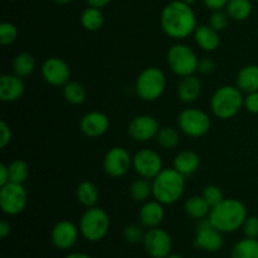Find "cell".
Here are the masks:
<instances>
[{
  "label": "cell",
  "instance_id": "cell-37",
  "mask_svg": "<svg viewBox=\"0 0 258 258\" xmlns=\"http://www.w3.org/2000/svg\"><path fill=\"white\" fill-rule=\"evenodd\" d=\"M123 237H125L126 241L128 243H140V242H144V237H145V233H144L143 228L138 224H130V226L126 227L123 229Z\"/></svg>",
  "mask_w": 258,
  "mask_h": 258
},
{
  "label": "cell",
  "instance_id": "cell-35",
  "mask_svg": "<svg viewBox=\"0 0 258 258\" xmlns=\"http://www.w3.org/2000/svg\"><path fill=\"white\" fill-rule=\"evenodd\" d=\"M18 28L13 23L4 22L0 24V43L3 45H10L18 39Z\"/></svg>",
  "mask_w": 258,
  "mask_h": 258
},
{
  "label": "cell",
  "instance_id": "cell-39",
  "mask_svg": "<svg viewBox=\"0 0 258 258\" xmlns=\"http://www.w3.org/2000/svg\"><path fill=\"white\" fill-rule=\"evenodd\" d=\"M244 108L249 113L258 115V91L256 92L247 93L244 96Z\"/></svg>",
  "mask_w": 258,
  "mask_h": 258
},
{
  "label": "cell",
  "instance_id": "cell-9",
  "mask_svg": "<svg viewBox=\"0 0 258 258\" xmlns=\"http://www.w3.org/2000/svg\"><path fill=\"white\" fill-rule=\"evenodd\" d=\"M28 196L23 184L8 183L0 186V207L8 216H18L25 209Z\"/></svg>",
  "mask_w": 258,
  "mask_h": 258
},
{
  "label": "cell",
  "instance_id": "cell-8",
  "mask_svg": "<svg viewBox=\"0 0 258 258\" xmlns=\"http://www.w3.org/2000/svg\"><path fill=\"white\" fill-rule=\"evenodd\" d=\"M212 120L207 112L197 107H189L178 116V128L189 138H203L211 130Z\"/></svg>",
  "mask_w": 258,
  "mask_h": 258
},
{
  "label": "cell",
  "instance_id": "cell-31",
  "mask_svg": "<svg viewBox=\"0 0 258 258\" xmlns=\"http://www.w3.org/2000/svg\"><path fill=\"white\" fill-rule=\"evenodd\" d=\"M86 96H87V93H86L85 87L80 82L70 81L63 86V97L71 105H82L86 101Z\"/></svg>",
  "mask_w": 258,
  "mask_h": 258
},
{
  "label": "cell",
  "instance_id": "cell-41",
  "mask_svg": "<svg viewBox=\"0 0 258 258\" xmlns=\"http://www.w3.org/2000/svg\"><path fill=\"white\" fill-rule=\"evenodd\" d=\"M216 71V62L212 58L204 57L198 62V72L202 75H211Z\"/></svg>",
  "mask_w": 258,
  "mask_h": 258
},
{
  "label": "cell",
  "instance_id": "cell-42",
  "mask_svg": "<svg viewBox=\"0 0 258 258\" xmlns=\"http://www.w3.org/2000/svg\"><path fill=\"white\" fill-rule=\"evenodd\" d=\"M203 3L209 10L214 12V10L226 9V7H227V4L229 3V0H203Z\"/></svg>",
  "mask_w": 258,
  "mask_h": 258
},
{
  "label": "cell",
  "instance_id": "cell-34",
  "mask_svg": "<svg viewBox=\"0 0 258 258\" xmlns=\"http://www.w3.org/2000/svg\"><path fill=\"white\" fill-rule=\"evenodd\" d=\"M229 20H231V18L227 14V12H224V10H214L209 15L208 24L213 29H216L217 32H223V30L228 28Z\"/></svg>",
  "mask_w": 258,
  "mask_h": 258
},
{
  "label": "cell",
  "instance_id": "cell-44",
  "mask_svg": "<svg viewBox=\"0 0 258 258\" xmlns=\"http://www.w3.org/2000/svg\"><path fill=\"white\" fill-rule=\"evenodd\" d=\"M10 231H12V226H10V223L8 221H5V219H3V221L0 222V238L2 239L7 238V237L10 234Z\"/></svg>",
  "mask_w": 258,
  "mask_h": 258
},
{
  "label": "cell",
  "instance_id": "cell-21",
  "mask_svg": "<svg viewBox=\"0 0 258 258\" xmlns=\"http://www.w3.org/2000/svg\"><path fill=\"white\" fill-rule=\"evenodd\" d=\"M194 40L201 49L206 52H214L221 44V37L219 32L211 27L209 24L198 25L193 33Z\"/></svg>",
  "mask_w": 258,
  "mask_h": 258
},
{
  "label": "cell",
  "instance_id": "cell-25",
  "mask_svg": "<svg viewBox=\"0 0 258 258\" xmlns=\"http://www.w3.org/2000/svg\"><path fill=\"white\" fill-rule=\"evenodd\" d=\"M76 198L80 204H82L86 208H91L97 204L98 198H100V191L96 184L92 181L85 180L77 186L76 189Z\"/></svg>",
  "mask_w": 258,
  "mask_h": 258
},
{
  "label": "cell",
  "instance_id": "cell-19",
  "mask_svg": "<svg viewBox=\"0 0 258 258\" xmlns=\"http://www.w3.org/2000/svg\"><path fill=\"white\" fill-rule=\"evenodd\" d=\"M165 217V209L164 204L156 199L148 201L141 206L139 211V219L140 223L146 228H155L161 224Z\"/></svg>",
  "mask_w": 258,
  "mask_h": 258
},
{
  "label": "cell",
  "instance_id": "cell-15",
  "mask_svg": "<svg viewBox=\"0 0 258 258\" xmlns=\"http://www.w3.org/2000/svg\"><path fill=\"white\" fill-rule=\"evenodd\" d=\"M144 247L150 257L166 258L171 252V238L164 229L149 228L144 237Z\"/></svg>",
  "mask_w": 258,
  "mask_h": 258
},
{
  "label": "cell",
  "instance_id": "cell-13",
  "mask_svg": "<svg viewBox=\"0 0 258 258\" xmlns=\"http://www.w3.org/2000/svg\"><path fill=\"white\" fill-rule=\"evenodd\" d=\"M194 246L199 249L208 252H217L223 246V236L208 218L201 219L197 226V236L194 239Z\"/></svg>",
  "mask_w": 258,
  "mask_h": 258
},
{
  "label": "cell",
  "instance_id": "cell-36",
  "mask_svg": "<svg viewBox=\"0 0 258 258\" xmlns=\"http://www.w3.org/2000/svg\"><path fill=\"white\" fill-rule=\"evenodd\" d=\"M202 196L204 197V199L208 202V204L212 208H213L214 206H217V204L221 203L224 199L223 191H222V189L217 185H207L206 188L203 189Z\"/></svg>",
  "mask_w": 258,
  "mask_h": 258
},
{
  "label": "cell",
  "instance_id": "cell-26",
  "mask_svg": "<svg viewBox=\"0 0 258 258\" xmlns=\"http://www.w3.org/2000/svg\"><path fill=\"white\" fill-rule=\"evenodd\" d=\"M227 14L234 22H243L251 17L253 12L252 0H229L226 7Z\"/></svg>",
  "mask_w": 258,
  "mask_h": 258
},
{
  "label": "cell",
  "instance_id": "cell-46",
  "mask_svg": "<svg viewBox=\"0 0 258 258\" xmlns=\"http://www.w3.org/2000/svg\"><path fill=\"white\" fill-rule=\"evenodd\" d=\"M64 258H92V257L87 256V254L85 253H72V254H68V256Z\"/></svg>",
  "mask_w": 258,
  "mask_h": 258
},
{
  "label": "cell",
  "instance_id": "cell-29",
  "mask_svg": "<svg viewBox=\"0 0 258 258\" xmlns=\"http://www.w3.org/2000/svg\"><path fill=\"white\" fill-rule=\"evenodd\" d=\"M35 70V59L30 53H19L13 60V71L17 76L27 78L33 75Z\"/></svg>",
  "mask_w": 258,
  "mask_h": 258
},
{
  "label": "cell",
  "instance_id": "cell-30",
  "mask_svg": "<svg viewBox=\"0 0 258 258\" xmlns=\"http://www.w3.org/2000/svg\"><path fill=\"white\" fill-rule=\"evenodd\" d=\"M232 258H258V239L248 238L237 242L232 249Z\"/></svg>",
  "mask_w": 258,
  "mask_h": 258
},
{
  "label": "cell",
  "instance_id": "cell-27",
  "mask_svg": "<svg viewBox=\"0 0 258 258\" xmlns=\"http://www.w3.org/2000/svg\"><path fill=\"white\" fill-rule=\"evenodd\" d=\"M81 24L85 28L86 30H90V32H96V30H100L103 27V23H105V15H103L102 9H98V8H92L88 7L81 14Z\"/></svg>",
  "mask_w": 258,
  "mask_h": 258
},
{
  "label": "cell",
  "instance_id": "cell-23",
  "mask_svg": "<svg viewBox=\"0 0 258 258\" xmlns=\"http://www.w3.org/2000/svg\"><path fill=\"white\" fill-rule=\"evenodd\" d=\"M237 87L243 93H251L258 91V66L247 64L239 70L237 75Z\"/></svg>",
  "mask_w": 258,
  "mask_h": 258
},
{
  "label": "cell",
  "instance_id": "cell-28",
  "mask_svg": "<svg viewBox=\"0 0 258 258\" xmlns=\"http://www.w3.org/2000/svg\"><path fill=\"white\" fill-rule=\"evenodd\" d=\"M128 191L134 201L145 203L150 199V197H153V183L149 179L139 178L131 183Z\"/></svg>",
  "mask_w": 258,
  "mask_h": 258
},
{
  "label": "cell",
  "instance_id": "cell-47",
  "mask_svg": "<svg viewBox=\"0 0 258 258\" xmlns=\"http://www.w3.org/2000/svg\"><path fill=\"white\" fill-rule=\"evenodd\" d=\"M54 2L59 5H66V4H70V3H72L73 0H54Z\"/></svg>",
  "mask_w": 258,
  "mask_h": 258
},
{
  "label": "cell",
  "instance_id": "cell-49",
  "mask_svg": "<svg viewBox=\"0 0 258 258\" xmlns=\"http://www.w3.org/2000/svg\"><path fill=\"white\" fill-rule=\"evenodd\" d=\"M166 258H181L180 256H176V254H169Z\"/></svg>",
  "mask_w": 258,
  "mask_h": 258
},
{
  "label": "cell",
  "instance_id": "cell-40",
  "mask_svg": "<svg viewBox=\"0 0 258 258\" xmlns=\"http://www.w3.org/2000/svg\"><path fill=\"white\" fill-rule=\"evenodd\" d=\"M12 128H10V126L3 120L2 122H0V148H7L10 144V141H12Z\"/></svg>",
  "mask_w": 258,
  "mask_h": 258
},
{
  "label": "cell",
  "instance_id": "cell-16",
  "mask_svg": "<svg viewBox=\"0 0 258 258\" xmlns=\"http://www.w3.org/2000/svg\"><path fill=\"white\" fill-rule=\"evenodd\" d=\"M110 128V118L101 111L87 112L80 121V130L85 136L91 139L105 135Z\"/></svg>",
  "mask_w": 258,
  "mask_h": 258
},
{
  "label": "cell",
  "instance_id": "cell-11",
  "mask_svg": "<svg viewBox=\"0 0 258 258\" xmlns=\"http://www.w3.org/2000/svg\"><path fill=\"white\" fill-rule=\"evenodd\" d=\"M133 166V156L127 149L115 146L106 153L103 158V170L111 178H120L127 174Z\"/></svg>",
  "mask_w": 258,
  "mask_h": 258
},
{
  "label": "cell",
  "instance_id": "cell-20",
  "mask_svg": "<svg viewBox=\"0 0 258 258\" xmlns=\"http://www.w3.org/2000/svg\"><path fill=\"white\" fill-rule=\"evenodd\" d=\"M202 85L201 78L196 75L186 76L183 77L178 83L176 87V96L183 103H193L201 97L202 95Z\"/></svg>",
  "mask_w": 258,
  "mask_h": 258
},
{
  "label": "cell",
  "instance_id": "cell-22",
  "mask_svg": "<svg viewBox=\"0 0 258 258\" xmlns=\"http://www.w3.org/2000/svg\"><path fill=\"white\" fill-rule=\"evenodd\" d=\"M201 165V158L197 153L191 150H183L176 154L173 161V168L183 174L184 176H189L196 173Z\"/></svg>",
  "mask_w": 258,
  "mask_h": 258
},
{
  "label": "cell",
  "instance_id": "cell-12",
  "mask_svg": "<svg viewBox=\"0 0 258 258\" xmlns=\"http://www.w3.org/2000/svg\"><path fill=\"white\" fill-rule=\"evenodd\" d=\"M160 125L159 121L151 115H139L130 121L127 134L136 143H148L156 139Z\"/></svg>",
  "mask_w": 258,
  "mask_h": 258
},
{
  "label": "cell",
  "instance_id": "cell-48",
  "mask_svg": "<svg viewBox=\"0 0 258 258\" xmlns=\"http://www.w3.org/2000/svg\"><path fill=\"white\" fill-rule=\"evenodd\" d=\"M181 2L185 3V4H188V5H193V4H196L197 0H181Z\"/></svg>",
  "mask_w": 258,
  "mask_h": 258
},
{
  "label": "cell",
  "instance_id": "cell-43",
  "mask_svg": "<svg viewBox=\"0 0 258 258\" xmlns=\"http://www.w3.org/2000/svg\"><path fill=\"white\" fill-rule=\"evenodd\" d=\"M10 183V173H9V166L2 164L0 165V186L5 185V184Z\"/></svg>",
  "mask_w": 258,
  "mask_h": 258
},
{
  "label": "cell",
  "instance_id": "cell-38",
  "mask_svg": "<svg viewBox=\"0 0 258 258\" xmlns=\"http://www.w3.org/2000/svg\"><path fill=\"white\" fill-rule=\"evenodd\" d=\"M242 229H243V233L246 237L258 239V217H247Z\"/></svg>",
  "mask_w": 258,
  "mask_h": 258
},
{
  "label": "cell",
  "instance_id": "cell-17",
  "mask_svg": "<svg viewBox=\"0 0 258 258\" xmlns=\"http://www.w3.org/2000/svg\"><path fill=\"white\" fill-rule=\"evenodd\" d=\"M52 242L57 248L68 249L75 246L78 238V228L70 221H60L53 227Z\"/></svg>",
  "mask_w": 258,
  "mask_h": 258
},
{
  "label": "cell",
  "instance_id": "cell-33",
  "mask_svg": "<svg viewBox=\"0 0 258 258\" xmlns=\"http://www.w3.org/2000/svg\"><path fill=\"white\" fill-rule=\"evenodd\" d=\"M10 181L12 183L24 184L29 176V166L22 159H15L9 164Z\"/></svg>",
  "mask_w": 258,
  "mask_h": 258
},
{
  "label": "cell",
  "instance_id": "cell-3",
  "mask_svg": "<svg viewBox=\"0 0 258 258\" xmlns=\"http://www.w3.org/2000/svg\"><path fill=\"white\" fill-rule=\"evenodd\" d=\"M151 183L154 199L164 206L176 203L185 190V176L174 168H164Z\"/></svg>",
  "mask_w": 258,
  "mask_h": 258
},
{
  "label": "cell",
  "instance_id": "cell-5",
  "mask_svg": "<svg viewBox=\"0 0 258 258\" xmlns=\"http://www.w3.org/2000/svg\"><path fill=\"white\" fill-rule=\"evenodd\" d=\"M166 76L159 67H146L139 73L135 82V92L140 100L153 102L164 95Z\"/></svg>",
  "mask_w": 258,
  "mask_h": 258
},
{
  "label": "cell",
  "instance_id": "cell-45",
  "mask_svg": "<svg viewBox=\"0 0 258 258\" xmlns=\"http://www.w3.org/2000/svg\"><path fill=\"white\" fill-rule=\"evenodd\" d=\"M112 0H86L88 7L92 8H98V9H102V8L107 7L108 4H111Z\"/></svg>",
  "mask_w": 258,
  "mask_h": 258
},
{
  "label": "cell",
  "instance_id": "cell-6",
  "mask_svg": "<svg viewBox=\"0 0 258 258\" xmlns=\"http://www.w3.org/2000/svg\"><path fill=\"white\" fill-rule=\"evenodd\" d=\"M166 62L171 72L181 78L198 72V55L184 43H176L169 48L166 53Z\"/></svg>",
  "mask_w": 258,
  "mask_h": 258
},
{
  "label": "cell",
  "instance_id": "cell-1",
  "mask_svg": "<svg viewBox=\"0 0 258 258\" xmlns=\"http://www.w3.org/2000/svg\"><path fill=\"white\" fill-rule=\"evenodd\" d=\"M160 24L164 33L176 40L188 38L198 27L191 5L181 0H173L164 7L160 14Z\"/></svg>",
  "mask_w": 258,
  "mask_h": 258
},
{
  "label": "cell",
  "instance_id": "cell-2",
  "mask_svg": "<svg viewBox=\"0 0 258 258\" xmlns=\"http://www.w3.org/2000/svg\"><path fill=\"white\" fill-rule=\"evenodd\" d=\"M247 217V208L241 201L224 198L211 209L208 219L222 233H232L243 227Z\"/></svg>",
  "mask_w": 258,
  "mask_h": 258
},
{
  "label": "cell",
  "instance_id": "cell-7",
  "mask_svg": "<svg viewBox=\"0 0 258 258\" xmlns=\"http://www.w3.org/2000/svg\"><path fill=\"white\" fill-rule=\"evenodd\" d=\"M110 229V218L105 209L91 207L83 212L80 219V232L87 241L98 242Z\"/></svg>",
  "mask_w": 258,
  "mask_h": 258
},
{
  "label": "cell",
  "instance_id": "cell-14",
  "mask_svg": "<svg viewBox=\"0 0 258 258\" xmlns=\"http://www.w3.org/2000/svg\"><path fill=\"white\" fill-rule=\"evenodd\" d=\"M42 76L48 85L63 87L71 81V68L62 58L50 57L43 62Z\"/></svg>",
  "mask_w": 258,
  "mask_h": 258
},
{
  "label": "cell",
  "instance_id": "cell-24",
  "mask_svg": "<svg viewBox=\"0 0 258 258\" xmlns=\"http://www.w3.org/2000/svg\"><path fill=\"white\" fill-rule=\"evenodd\" d=\"M184 209L190 218L201 221V219L208 218L212 207L209 206L203 196H193L186 199L184 203Z\"/></svg>",
  "mask_w": 258,
  "mask_h": 258
},
{
  "label": "cell",
  "instance_id": "cell-10",
  "mask_svg": "<svg viewBox=\"0 0 258 258\" xmlns=\"http://www.w3.org/2000/svg\"><path fill=\"white\" fill-rule=\"evenodd\" d=\"M133 168L140 178L153 180L164 169V163L155 150L141 149L133 156Z\"/></svg>",
  "mask_w": 258,
  "mask_h": 258
},
{
  "label": "cell",
  "instance_id": "cell-4",
  "mask_svg": "<svg viewBox=\"0 0 258 258\" xmlns=\"http://www.w3.org/2000/svg\"><path fill=\"white\" fill-rule=\"evenodd\" d=\"M244 107L243 92L237 86L224 85L214 91L211 98V110L221 120H231Z\"/></svg>",
  "mask_w": 258,
  "mask_h": 258
},
{
  "label": "cell",
  "instance_id": "cell-32",
  "mask_svg": "<svg viewBox=\"0 0 258 258\" xmlns=\"http://www.w3.org/2000/svg\"><path fill=\"white\" fill-rule=\"evenodd\" d=\"M156 141L160 148L165 149V150H171L179 145L180 135L176 128L171 127V126H164L159 130L158 135H156Z\"/></svg>",
  "mask_w": 258,
  "mask_h": 258
},
{
  "label": "cell",
  "instance_id": "cell-50",
  "mask_svg": "<svg viewBox=\"0 0 258 258\" xmlns=\"http://www.w3.org/2000/svg\"><path fill=\"white\" fill-rule=\"evenodd\" d=\"M252 2H257L258 3V0H252Z\"/></svg>",
  "mask_w": 258,
  "mask_h": 258
},
{
  "label": "cell",
  "instance_id": "cell-18",
  "mask_svg": "<svg viewBox=\"0 0 258 258\" xmlns=\"http://www.w3.org/2000/svg\"><path fill=\"white\" fill-rule=\"evenodd\" d=\"M24 91L23 78L15 73H7L0 77V100L3 102H15L22 97Z\"/></svg>",
  "mask_w": 258,
  "mask_h": 258
}]
</instances>
